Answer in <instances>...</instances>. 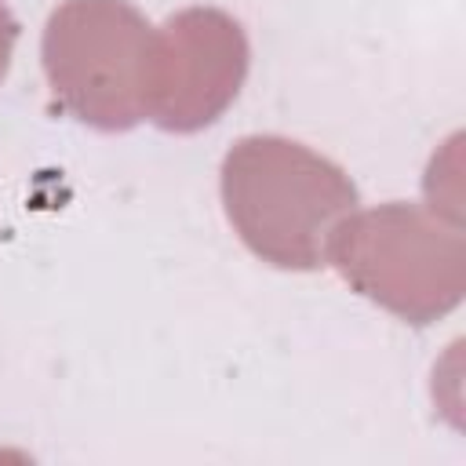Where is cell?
<instances>
[{
    "label": "cell",
    "instance_id": "2",
    "mask_svg": "<svg viewBox=\"0 0 466 466\" xmlns=\"http://www.w3.org/2000/svg\"><path fill=\"white\" fill-rule=\"evenodd\" d=\"M328 266L386 313L426 328L466 295V237L459 222L411 200L353 211L328 244Z\"/></svg>",
    "mask_w": 466,
    "mask_h": 466
},
{
    "label": "cell",
    "instance_id": "5",
    "mask_svg": "<svg viewBox=\"0 0 466 466\" xmlns=\"http://www.w3.org/2000/svg\"><path fill=\"white\" fill-rule=\"evenodd\" d=\"M18 33H22V25H18V18H15V11L0 0V80L7 76V69H11V58H15V44H18Z\"/></svg>",
    "mask_w": 466,
    "mask_h": 466
},
{
    "label": "cell",
    "instance_id": "4",
    "mask_svg": "<svg viewBox=\"0 0 466 466\" xmlns=\"http://www.w3.org/2000/svg\"><path fill=\"white\" fill-rule=\"evenodd\" d=\"M251 66L244 25L222 7H182L153 29L146 116L171 135L215 124L240 95Z\"/></svg>",
    "mask_w": 466,
    "mask_h": 466
},
{
    "label": "cell",
    "instance_id": "1",
    "mask_svg": "<svg viewBox=\"0 0 466 466\" xmlns=\"http://www.w3.org/2000/svg\"><path fill=\"white\" fill-rule=\"evenodd\" d=\"M218 193L240 244L291 273L328 266L335 229L360 204L353 178L335 160L284 135L237 138L222 157Z\"/></svg>",
    "mask_w": 466,
    "mask_h": 466
},
{
    "label": "cell",
    "instance_id": "3",
    "mask_svg": "<svg viewBox=\"0 0 466 466\" xmlns=\"http://www.w3.org/2000/svg\"><path fill=\"white\" fill-rule=\"evenodd\" d=\"M153 25L127 0H62L40 40L55 102L95 131L146 120V62Z\"/></svg>",
    "mask_w": 466,
    "mask_h": 466
}]
</instances>
